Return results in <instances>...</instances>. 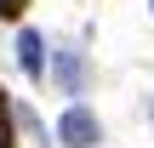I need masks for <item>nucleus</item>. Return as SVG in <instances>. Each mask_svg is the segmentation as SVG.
<instances>
[{"mask_svg":"<svg viewBox=\"0 0 154 148\" xmlns=\"http://www.w3.org/2000/svg\"><path fill=\"white\" fill-rule=\"evenodd\" d=\"M57 137H63L69 148H97V143H103V125H97V114H91L86 103H74V108H63Z\"/></svg>","mask_w":154,"mask_h":148,"instance_id":"f257e3e1","label":"nucleus"},{"mask_svg":"<svg viewBox=\"0 0 154 148\" xmlns=\"http://www.w3.org/2000/svg\"><path fill=\"white\" fill-rule=\"evenodd\" d=\"M17 68H23L29 80H40V74H46V46H40V34H34V29H23V34H17Z\"/></svg>","mask_w":154,"mask_h":148,"instance_id":"f03ea898","label":"nucleus"},{"mask_svg":"<svg viewBox=\"0 0 154 148\" xmlns=\"http://www.w3.org/2000/svg\"><path fill=\"white\" fill-rule=\"evenodd\" d=\"M0 148H17V120H11V97L0 86Z\"/></svg>","mask_w":154,"mask_h":148,"instance_id":"7ed1b4c3","label":"nucleus"},{"mask_svg":"<svg viewBox=\"0 0 154 148\" xmlns=\"http://www.w3.org/2000/svg\"><path fill=\"white\" fill-rule=\"evenodd\" d=\"M57 74H63V86L74 91V86H80V57H74V51H63V63H57Z\"/></svg>","mask_w":154,"mask_h":148,"instance_id":"20e7f679","label":"nucleus"},{"mask_svg":"<svg viewBox=\"0 0 154 148\" xmlns=\"http://www.w3.org/2000/svg\"><path fill=\"white\" fill-rule=\"evenodd\" d=\"M23 11H29V0H0V17H6V23H17Z\"/></svg>","mask_w":154,"mask_h":148,"instance_id":"39448f33","label":"nucleus"},{"mask_svg":"<svg viewBox=\"0 0 154 148\" xmlns=\"http://www.w3.org/2000/svg\"><path fill=\"white\" fill-rule=\"evenodd\" d=\"M149 6H154V0H149Z\"/></svg>","mask_w":154,"mask_h":148,"instance_id":"423d86ee","label":"nucleus"}]
</instances>
